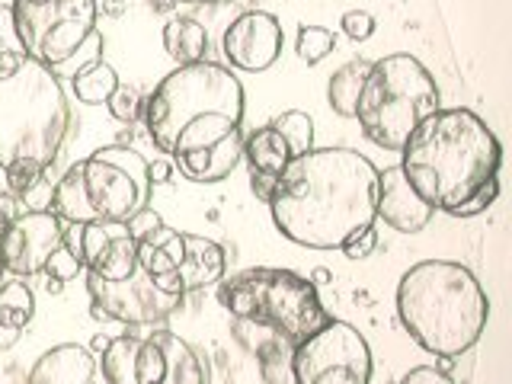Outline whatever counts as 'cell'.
<instances>
[{"label": "cell", "mask_w": 512, "mask_h": 384, "mask_svg": "<svg viewBox=\"0 0 512 384\" xmlns=\"http://www.w3.org/2000/svg\"><path fill=\"white\" fill-rule=\"evenodd\" d=\"M244 160V132H231L215 144H208L202 151H192L183 157H173V170H180L192 183H221L237 170Z\"/></svg>", "instance_id": "cell-17"}, {"label": "cell", "mask_w": 512, "mask_h": 384, "mask_svg": "<svg viewBox=\"0 0 512 384\" xmlns=\"http://www.w3.org/2000/svg\"><path fill=\"white\" fill-rule=\"evenodd\" d=\"M32 314H36V295L23 279L0 282V324L26 330Z\"/></svg>", "instance_id": "cell-24"}, {"label": "cell", "mask_w": 512, "mask_h": 384, "mask_svg": "<svg viewBox=\"0 0 512 384\" xmlns=\"http://www.w3.org/2000/svg\"><path fill=\"white\" fill-rule=\"evenodd\" d=\"M288 372L292 384H368L372 349L356 327L333 317L292 352Z\"/></svg>", "instance_id": "cell-10"}, {"label": "cell", "mask_w": 512, "mask_h": 384, "mask_svg": "<svg viewBox=\"0 0 512 384\" xmlns=\"http://www.w3.org/2000/svg\"><path fill=\"white\" fill-rule=\"evenodd\" d=\"M173 160H154V164H148V176H151V186L157 183H170L173 180Z\"/></svg>", "instance_id": "cell-36"}, {"label": "cell", "mask_w": 512, "mask_h": 384, "mask_svg": "<svg viewBox=\"0 0 512 384\" xmlns=\"http://www.w3.org/2000/svg\"><path fill=\"white\" fill-rule=\"evenodd\" d=\"M74 128L61 80L26 58L23 68L0 80V167L7 189L23 199L55 164Z\"/></svg>", "instance_id": "cell-4"}, {"label": "cell", "mask_w": 512, "mask_h": 384, "mask_svg": "<svg viewBox=\"0 0 512 384\" xmlns=\"http://www.w3.org/2000/svg\"><path fill=\"white\" fill-rule=\"evenodd\" d=\"M340 250H343L346 260H352V263H356V260H365V256H372V253L378 250V228H375V224H368V228H362V231L352 234Z\"/></svg>", "instance_id": "cell-30"}, {"label": "cell", "mask_w": 512, "mask_h": 384, "mask_svg": "<svg viewBox=\"0 0 512 384\" xmlns=\"http://www.w3.org/2000/svg\"><path fill=\"white\" fill-rule=\"evenodd\" d=\"M64 221L52 208H26L7 228H0V269L16 279L39 276L48 256L61 247Z\"/></svg>", "instance_id": "cell-12"}, {"label": "cell", "mask_w": 512, "mask_h": 384, "mask_svg": "<svg viewBox=\"0 0 512 384\" xmlns=\"http://www.w3.org/2000/svg\"><path fill=\"white\" fill-rule=\"evenodd\" d=\"M397 317L416 346L439 359H455L480 340L490 301L468 266L423 260L397 282Z\"/></svg>", "instance_id": "cell-5"}, {"label": "cell", "mask_w": 512, "mask_h": 384, "mask_svg": "<svg viewBox=\"0 0 512 384\" xmlns=\"http://www.w3.org/2000/svg\"><path fill=\"white\" fill-rule=\"evenodd\" d=\"M378 167L352 148H317L276 176L269 212L282 237L308 250H340L375 224Z\"/></svg>", "instance_id": "cell-1"}, {"label": "cell", "mask_w": 512, "mask_h": 384, "mask_svg": "<svg viewBox=\"0 0 512 384\" xmlns=\"http://www.w3.org/2000/svg\"><path fill=\"white\" fill-rule=\"evenodd\" d=\"M20 336H23V330H16V327H7V324H0V352L13 349L16 343H20Z\"/></svg>", "instance_id": "cell-37"}, {"label": "cell", "mask_w": 512, "mask_h": 384, "mask_svg": "<svg viewBox=\"0 0 512 384\" xmlns=\"http://www.w3.org/2000/svg\"><path fill=\"white\" fill-rule=\"evenodd\" d=\"M400 384H455V381H452V375H445L436 365H416L400 378Z\"/></svg>", "instance_id": "cell-33"}, {"label": "cell", "mask_w": 512, "mask_h": 384, "mask_svg": "<svg viewBox=\"0 0 512 384\" xmlns=\"http://www.w3.org/2000/svg\"><path fill=\"white\" fill-rule=\"evenodd\" d=\"M384 221L388 228L400 234H416L423 231L426 224L436 218V208H432L420 192L410 186L404 170L388 167L378 170V202H375V221Z\"/></svg>", "instance_id": "cell-16"}, {"label": "cell", "mask_w": 512, "mask_h": 384, "mask_svg": "<svg viewBox=\"0 0 512 384\" xmlns=\"http://www.w3.org/2000/svg\"><path fill=\"white\" fill-rule=\"evenodd\" d=\"M87 292L96 320H116L125 327H157L183 304L180 295L164 292L141 266L122 282H103L87 272Z\"/></svg>", "instance_id": "cell-11"}, {"label": "cell", "mask_w": 512, "mask_h": 384, "mask_svg": "<svg viewBox=\"0 0 512 384\" xmlns=\"http://www.w3.org/2000/svg\"><path fill=\"white\" fill-rule=\"evenodd\" d=\"M148 160L128 144H106L77 160L52 189V212L68 224L132 221L151 202Z\"/></svg>", "instance_id": "cell-6"}, {"label": "cell", "mask_w": 512, "mask_h": 384, "mask_svg": "<svg viewBox=\"0 0 512 384\" xmlns=\"http://www.w3.org/2000/svg\"><path fill=\"white\" fill-rule=\"evenodd\" d=\"M26 212V202L10 189H0V228H7L13 218H20Z\"/></svg>", "instance_id": "cell-34"}, {"label": "cell", "mask_w": 512, "mask_h": 384, "mask_svg": "<svg viewBox=\"0 0 512 384\" xmlns=\"http://www.w3.org/2000/svg\"><path fill=\"white\" fill-rule=\"evenodd\" d=\"M218 304L234 317V340L256 356L269 384H276V375L292 378V352L333 320L317 285L282 266H253L221 279Z\"/></svg>", "instance_id": "cell-2"}, {"label": "cell", "mask_w": 512, "mask_h": 384, "mask_svg": "<svg viewBox=\"0 0 512 384\" xmlns=\"http://www.w3.org/2000/svg\"><path fill=\"white\" fill-rule=\"evenodd\" d=\"M119 87V74L112 64H106L103 58L100 61H93L90 68H84L80 74L71 77V90L80 103H87V106H103L112 90Z\"/></svg>", "instance_id": "cell-23"}, {"label": "cell", "mask_w": 512, "mask_h": 384, "mask_svg": "<svg viewBox=\"0 0 512 384\" xmlns=\"http://www.w3.org/2000/svg\"><path fill=\"white\" fill-rule=\"evenodd\" d=\"M282 45H285V32L276 16L263 10H250V13H240L237 20L224 29L221 52L228 58L231 68L256 74L279 61Z\"/></svg>", "instance_id": "cell-15"}, {"label": "cell", "mask_w": 512, "mask_h": 384, "mask_svg": "<svg viewBox=\"0 0 512 384\" xmlns=\"http://www.w3.org/2000/svg\"><path fill=\"white\" fill-rule=\"evenodd\" d=\"M436 109H442L436 77L413 55L397 52L372 61L352 119H359L362 135L372 144L384 151H400L413 128Z\"/></svg>", "instance_id": "cell-7"}, {"label": "cell", "mask_w": 512, "mask_h": 384, "mask_svg": "<svg viewBox=\"0 0 512 384\" xmlns=\"http://www.w3.org/2000/svg\"><path fill=\"white\" fill-rule=\"evenodd\" d=\"M343 32L349 39H356V42H365V39H372L375 36V16L368 13V10H349L343 13Z\"/></svg>", "instance_id": "cell-32"}, {"label": "cell", "mask_w": 512, "mask_h": 384, "mask_svg": "<svg viewBox=\"0 0 512 384\" xmlns=\"http://www.w3.org/2000/svg\"><path fill=\"white\" fill-rule=\"evenodd\" d=\"M106 109H109V116L116 119V122H135V119L144 116V100H141L138 90L119 84L116 90H112L109 100H106Z\"/></svg>", "instance_id": "cell-27"}, {"label": "cell", "mask_w": 512, "mask_h": 384, "mask_svg": "<svg viewBox=\"0 0 512 384\" xmlns=\"http://www.w3.org/2000/svg\"><path fill=\"white\" fill-rule=\"evenodd\" d=\"M42 272H45L48 279L71 282V279H77V276H80V272H84V266H80L77 256L61 244L52 256H48V263H45V269H42Z\"/></svg>", "instance_id": "cell-29"}, {"label": "cell", "mask_w": 512, "mask_h": 384, "mask_svg": "<svg viewBox=\"0 0 512 384\" xmlns=\"http://www.w3.org/2000/svg\"><path fill=\"white\" fill-rule=\"evenodd\" d=\"M333 48H336V36L330 29H324V26H301L298 29L295 52H298L301 61L317 64V61H324Z\"/></svg>", "instance_id": "cell-26"}, {"label": "cell", "mask_w": 512, "mask_h": 384, "mask_svg": "<svg viewBox=\"0 0 512 384\" xmlns=\"http://www.w3.org/2000/svg\"><path fill=\"white\" fill-rule=\"evenodd\" d=\"M400 154V170L436 212L461 205L500 176L503 164V144L471 109H436L413 128Z\"/></svg>", "instance_id": "cell-3"}, {"label": "cell", "mask_w": 512, "mask_h": 384, "mask_svg": "<svg viewBox=\"0 0 512 384\" xmlns=\"http://www.w3.org/2000/svg\"><path fill=\"white\" fill-rule=\"evenodd\" d=\"M48 295H61V288H64V282H58V279H48Z\"/></svg>", "instance_id": "cell-40"}, {"label": "cell", "mask_w": 512, "mask_h": 384, "mask_svg": "<svg viewBox=\"0 0 512 384\" xmlns=\"http://www.w3.org/2000/svg\"><path fill=\"white\" fill-rule=\"evenodd\" d=\"M0 272H4V269H0Z\"/></svg>", "instance_id": "cell-43"}, {"label": "cell", "mask_w": 512, "mask_h": 384, "mask_svg": "<svg viewBox=\"0 0 512 384\" xmlns=\"http://www.w3.org/2000/svg\"><path fill=\"white\" fill-rule=\"evenodd\" d=\"M189 4H221V0H189Z\"/></svg>", "instance_id": "cell-42"}, {"label": "cell", "mask_w": 512, "mask_h": 384, "mask_svg": "<svg viewBox=\"0 0 512 384\" xmlns=\"http://www.w3.org/2000/svg\"><path fill=\"white\" fill-rule=\"evenodd\" d=\"M10 10L26 58L39 61L58 80H71L103 58L96 0H13Z\"/></svg>", "instance_id": "cell-9"}, {"label": "cell", "mask_w": 512, "mask_h": 384, "mask_svg": "<svg viewBox=\"0 0 512 384\" xmlns=\"http://www.w3.org/2000/svg\"><path fill=\"white\" fill-rule=\"evenodd\" d=\"M224 269H228V256H224L221 244L199 234H183V250L180 260H176V276H180L183 295L221 282Z\"/></svg>", "instance_id": "cell-19"}, {"label": "cell", "mask_w": 512, "mask_h": 384, "mask_svg": "<svg viewBox=\"0 0 512 384\" xmlns=\"http://www.w3.org/2000/svg\"><path fill=\"white\" fill-rule=\"evenodd\" d=\"M0 55H26L20 32H16V23H13L10 4H0Z\"/></svg>", "instance_id": "cell-31"}, {"label": "cell", "mask_w": 512, "mask_h": 384, "mask_svg": "<svg viewBox=\"0 0 512 384\" xmlns=\"http://www.w3.org/2000/svg\"><path fill=\"white\" fill-rule=\"evenodd\" d=\"M96 378V359L87 346L61 343L36 359L29 368L26 384H93Z\"/></svg>", "instance_id": "cell-18"}, {"label": "cell", "mask_w": 512, "mask_h": 384, "mask_svg": "<svg viewBox=\"0 0 512 384\" xmlns=\"http://www.w3.org/2000/svg\"><path fill=\"white\" fill-rule=\"evenodd\" d=\"M164 48L176 64L205 61L208 32L199 20H192V16H173L164 26Z\"/></svg>", "instance_id": "cell-21"}, {"label": "cell", "mask_w": 512, "mask_h": 384, "mask_svg": "<svg viewBox=\"0 0 512 384\" xmlns=\"http://www.w3.org/2000/svg\"><path fill=\"white\" fill-rule=\"evenodd\" d=\"M132 384H208V368L183 336L154 330L138 340Z\"/></svg>", "instance_id": "cell-13"}, {"label": "cell", "mask_w": 512, "mask_h": 384, "mask_svg": "<svg viewBox=\"0 0 512 384\" xmlns=\"http://www.w3.org/2000/svg\"><path fill=\"white\" fill-rule=\"evenodd\" d=\"M311 282H314V285H320V282H330V272H327V269H317Z\"/></svg>", "instance_id": "cell-41"}, {"label": "cell", "mask_w": 512, "mask_h": 384, "mask_svg": "<svg viewBox=\"0 0 512 384\" xmlns=\"http://www.w3.org/2000/svg\"><path fill=\"white\" fill-rule=\"evenodd\" d=\"M269 125L282 135V141H285L288 154H292V160L295 157H304L308 151H314V122H311L308 112L288 109V112H282V116L272 119Z\"/></svg>", "instance_id": "cell-25"}, {"label": "cell", "mask_w": 512, "mask_h": 384, "mask_svg": "<svg viewBox=\"0 0 512 384\" xmlns=\"http://www.w3.org/2000/svg\"><path fill=\"white\" fill-rule=\"evenodd\" d=\"M144 125L160 151L170 154L176 135L192 122L231 119L244 122V87L231 68L212 61L180 64L144 100Z\"/></svg>", "instance_id": "cell-8"}, {"label": "cell", "mask_w": 512, "mask_h": 384, "mask_svg": "<svg viewBox=\"0 0 512 384\" xmlns=\"http://www.w3.org/2000/svg\"><path fill=\"white\" fill-rule=\"evenodd\" d=\"M148 4H151L157 13H173V10H176V4H180V0H148Z\"/></svg>", "instance_id": "cell-38"}, {"label": "cell", "mask_w": 512, "mask_h": 384, "mask_svg": "<svg viewBox=\"0 0 512 384\" xmlns=\"http://www.w3.org/2000/svg\"><path fill=\"white\" fill-rule=\"evenodd\" d=\"M368 71H372V61H349L330 77L327 103H330V109L336 112V116H343V119L356 116V103H359V93H362Z\"/></svg>", "instance_id": "cell-22"}, {"label": "cell", "mask_w": 512, "mask_h": 384, "mask_svg": "<svg viewBox=\"0 0 512 384\" xmlns=\"http://www.w3.org/2000/svg\"><path fill=\"white\" fill-rule=\"evenodd\" d=\"M496 196H500V176H493V180H487L480 189H474L468 199H464L461 205H455V208H448L445 215H452V218H474L480 212H487V208L496 202Z\"/></svg>", "instance_id": "cell-28"}, {"label": "cell", "mask_w": 512, "mask_h": 384, "mask_svg": "<svg viewBox=\"0 0 512 384\" xmlns=\"http://www.w3.org/2000/svg\"><path fill=\"white\" fill-rule=\"evenodd\" d=\"M77 260L84 272L103 282H122L138 269V240L128 221H87L80 224Z\"/></svg>", "instance_id": "cell-14"}, {"label": "cell", "mask_w": 512, "mask_h": 384, "mask_svg": "<svg viewBox=\"0 0 512 384\" xmlns=\"http://www.w3.org/2000/svg\"><path fill=\"white\" fill-rule=\"evenodd\" d=\"M244 157L250 164V173H266V176H279L292 154H288L282 135L272 125L253 128L250 135H244Z\"/></svg>", "instance_id": "cell-20"}, {"label": "cell", "mask_w": 512, "mask_h": 384, "mask_svg": "<svg viewBox=\"0 0 512 384\" xmlns=\"http://www.w3.org/2000/svg\"><path fill=\"white\" fill-rule=\"evenodd\" d=\"M109 340H112V336H93V340H90V352H93V356H96V352H100V356H103V349L109 346Z\"/></svg>", "instance_id": "cell-39"}, {"label": "cell", "mask_w": 512, "mask_h": 384, "mask_svg": "<svg viewBox=\"0 0 512 384\" xmlns=\"http://www.w3.org/2000/svg\"><path fill=\"white\" fill-rule=\"evenodd\" d=\"M250 186H253V196L269 202L272 196V186H276V176H266V173H250Z\"/></svg>", "instance_id": "cell-35"}]
</instances>
